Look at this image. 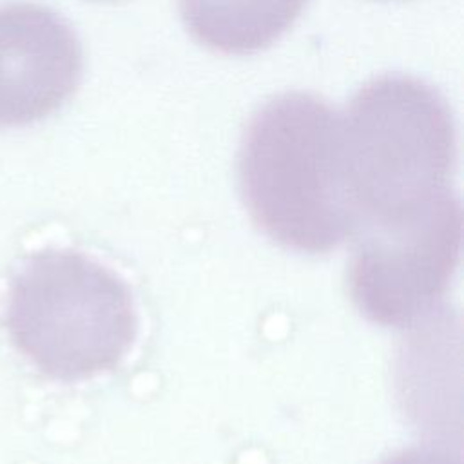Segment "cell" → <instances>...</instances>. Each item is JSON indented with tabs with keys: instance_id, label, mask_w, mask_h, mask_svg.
Listing matches in <instances>:
<instances>
[{
	"instance_id": "cell-1",
	"label": "cell",
	"mask_w": 464,
	"mask_h": 464,
	"mask_svg": "<svg viewBox=\"0 0 464 464\" xmlns=\"http://www.w3.org/2000/svg\"><path fill=\"white\" fill-rule=\"evenodd\" d=\"M455 160L453 114L431 85L384 74L361 87L339 114V178L350 241L451 192Z\"/></svg>"
},
{
	"instance_id": "cell-6",
	"label": "cell",
	"mask_w": 464,
	"mask_h": 464,
	"mask_svg": "<svg viewBox=\"0 0 464 464\" xmlns=\"http://www.w3.org/2000/svg\"><path fill=\"white\" fill-rule=\"evenodd\" d=\"M188 33L223 54L270 47L301 16L308 0H178Z\"/></svg>"
},
{
	"instance_id": "cell-7",
	"label": "cell",
	"mask_w": 464,
	"mask_h": 464,
	"mask_svg": "<svg viewBox=\"0 0 464 464\" xmlns=\"http://www.w3.org/2000/svg\"><path fill=\"white\" fill-rule=\"evenodd\" d=\"M382 464H460L459 460H453L450 455L437 451V450H404L390 459H386Z\"/></svg>"
},
{
	"instance_id": "cell-5",
	"label": "cell",
	"mask_w": 464,
	"mask_h": 464,
	"mask_svg": "<svg viewBox=\"0 0 464 464\" xmlns=\"http://www.w3.org/2000/svg\"><path fill=\"white\" fill-rule=\"evenodd\" d=\"M82 69L80 40L60 13L36 2L0 4V129L56 112Z\"/></svg>"
},
{
	"instance_id": "cell-2",
	"label": "cell",
	"mask_w": 464,
	"mask_h": 464,
	"mask_svg": "<svg viewBox=\"0 0 464 464\" xmlns=\"http://www.w3.org/2000/svg\"><path fill=\"white\" fill-rule=\"evenodd\" d=\"M252 221L276 243L324 254L352 239L339 178V114L312 92H283L252 116L239 149Z\"/></svg>"
},
{
	"instance_id": "cell-3",
	"label": "cell",
	"mask_w": 464,
	"mask_h": 464,
	"mask_svg": "<svg viewBox=\"0 0 464 464\" xmlns=\"http://www.w3.org/2000/svg\"><path fill=\"white\" fill-rule=\"evenodd\" d=\"M5 324L13 344L44 375L65 382L118 366L138 334L125 281L67 248L24 261L9 285Z\"/></svg>"
},
{
	"instance_id": "cell-4",
	"label": "cell",
	"mask_w": 464,
	"mask_h": 464,
	"mask_svg": "<svg viewBox=\"0 0 464 464\" xmlns=\"http://www.w3.org/2000/svg\"><path fill=\"white\" fill-rule=\"evenodd\" d=\"M462 210L453 192L424 210L353 239L348 292L381 326L406 328L435 310L459 263Z\"/></svg>"
}]
</instances>
